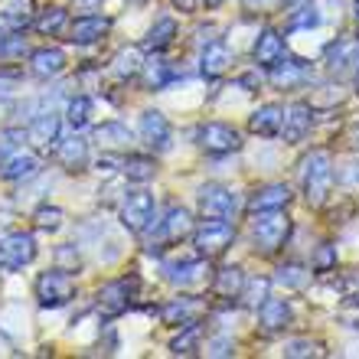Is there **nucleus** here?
Segmentation results:
<instances>
[{"mask_svg": "<svg viewBox=\"0 0 359 359\" xmlns=\"http://www.w3.org/2000/svg\"><path fill=\"white\" fill-rule=\"evenodd\" d=\"M301 189L311 206H323L333 189V161L327 151H311L301 163Z\"/></svg>", "mask_w": 359, "mask_h": 359, "instance_id": "obj_1", "label": "nucleus"}, {"mask_svg": "<svg viewBox=\"0 0 359 359\" xmlns=\"http://www.w3.org/2000/svg\"><path fill=\"white\" fill-rule=\"evenodd\" d=\"M287 236H291V219L284 216V209H268V212H255L252 219V242H255V252L262 255H274L287 245Z\"/></svg>", "mask_w": 359, "mask_h": 359, "instance_id": "obj_2", "label": "nucleus"}, {"mask_svg": "<svg viewBox=\"0 0 359 359\" xmlns=\"http://www.w3.org/2000/svg\"><path fill=\"white\" fill-rule=\"evenodd\" d=\"M193 245L203 258H219L236 245V226L229 219H203L193 229Z\"/></svg>", "mask_w": 359, "mask_h": 359, "instance_id": "obj_3", "label": "nucleus"}, {"mask_svg": "<svg viewBox=\"0 0 359 359\" xmlns=\"http://www.w3.org/2000/svg\"><path fill=\"white\" fill-rule=\"evenodd\" d=\"M36 301L39 307H49V311H56V307H66L72 297H76V278L72 271L66 268H49L36 278Z\"/></svg>", "mask_w": 359, "mask_h": 359, "instance_id": "obj_4", "label": "nucleus"}, {"mask_svg": "<svg viewBox=\"0 0 359 359\" xmlns=\"http://www.w3.org/2000/svg\"><path fill=\"white\" fill-rule=\"evenodd\" d=\"M196 206L206 219H236L238 193L222 187V183H203L196 193Z\"/></svg>", "mask_w": 359, "mask_h": 359, "instance_id": "obj_5", "label": "nucleus"}, {"mask_svg": "<svg viewBox=\"0 0 359 359\" xmlns=\"http://www.w3.org/2000/svg\"><path fill=\"white\" fill-rule=\"evenodd\" d=\"M196 144L209 157H226V154H236L242 147V137L232 124L226 121H206L196 128Z\"/></svg>", "mask_w": 359, "mask_h": 359, "instance_id": "obj_6", "label": "nucleus"}, {"mask_svg": "<svg viewBox=\"0 0 359 359\" xmlns=\"http://www.w3.org/2000/svg\"><path fill=\"white\" fill-rule=\"evenodd\" d=\"M36 258V238L29 232H10L0 238V265L7 271H20Z\"/></svg>", "mask_w": 359, "mask_h": 359, "instance_id": "obj_7", "label": "nucleus"}, {"mask_svg": "<svg viewBox=\"0 0 359 359\" xmlns=\"http://www.w3.org/2000/svg\"><path fill=\"white\" fill-rule=\"evenodd\" d=\"M154 212H157V206H154L151 193L134 189V193H128L121 203V226L128 229V232H144V229L154 222Z\"/></svg>", "mask_w": 359, "mask_h": 359, "instance_id": "obj_8", "label": "nucleus"}, {"mask_svg": "<svg viewBox=\"0 0 359 359\" xmlns=\"http://www.w3.org/2000/svg\"><path fill=\"white\" fill-rule=\"evenodd\" d=\"M137 134H141V141L147 144L151 151H167V147H170V137H173L167 114L157 111V108H147V111H141Z\"/></svg>", "mask_w": 359, "mask_h": 359, "instance_id": "obj_9", "label": "nucleus"}, {"mask_svg": "<svg viewBox=\"0 0 359 359\" xmlns=\"http://www.w3.org/2000/svg\"><path fill=\"white\" fill-rule=\"evenodd\" d=\"M313 124V108L304 102H294L291 108H284V121H281V137L284 144H301L311 134Z\"/></svg>", "mask_w": 359, "mask_h": 359, "instance_id": "obj_10", "label": "nucleus"}, {"mask_svg": "<svg viewBox=\"0 0 359 359\" xmlns=\"http://www.w3.org/2000/svg\"><path fill=\"white\" fill-rule=\"evenodd\" d=\"M134 287H137V281H111V284H104L102 291H98V311H102L104 317H118V313H124L128 307H131Z\"/></svg>", "mask_w": 359, "mask_h": 359, "instance_id": "obj_11", "label": "nucleus"}, {"mask_svg": "<svg viewBox=\"0 0 359 359\" xmlns=\"http://www.w3.org/2000/svg\"><path fill=\"white\" fill-rule=\"evenodd\" d=\"M252 59H255V66H262V69L278 66L281 59H287L284 36L278 33V29H262L258 39H255V46H252Z\"/></svg>", "mask_w": 359, "mask_h": 359, "instance_id": "obj_12", "label": "nucleus"}, {"mask_svg": "<svg viewBox=\"0 0 359 359\" xmlns=\"http://www.w3.org/2000/svg\"><path fill=\"white\" fill-rule=\"evenodd\" d=\"M294 320V307L284 297H268L262 307H258V323L265 333H284Z\"/></svg>", "mask_w": 359, "mask_h": 359, "instance_id": "obj_13", "label": "nucleus"}, {"mask_svg": "<svg viewBox=\"0 0 359 359\" xmlns=\"http://www.w3.org/2000/svg\"><path fill=\"white\" fill-rule=\"evenodd\" d=\"M294 199L291 187L287 183H268V187L255 189L252 199H248V212H268V209H287V203Z\"/></svg>", "mask_w": 359, "mask_h": 359, "instance_id": "obj_14", "label": "nucleus"}, {"mask_svg": "<svg viewBox=\"0 0 359 359\" xmlns=\"http://www.w3.org/2000/svg\"><path fill=\"white\" fill-rule=\"evenodd\" d=\"M56 161L62 170L69 173H82L88 167V141L86 137H79V134H72V137H66V141L56 144Z\"/></svg>", "mask_w": 359, "mask_h": 359, "instance_id": "obj_15", "label": "nucleus"}, {"mask_svg": "<svg viewBox=\"0 0 359 359\" xmlns=\"http://www.w3.org/2000/svg\"><path fill=\"white\" fill-rule=\"evenodd\" d=\"M66 69V53L56 46H43V49H33L29 53V76L36 79H56L59 72Z\"/></svg>", "mask_w": 359, "mask_h": 359, "instance_id": "obj_16", "label": "nucleus"}, {"mask_svg": "<svg viewBox=\"0 0 359 359\" xmlns=\"http://www.w3.org/2000/svg\"><path fill=\"white\" fill-rule=\"evenodd\" d=\"M193 216H189V209L183 206H170L167 209V216L161 219V242H173L180 245L187 236H193Z\"/></svg>", "mask_w": 359, "mask_h": 359, "instance_id": "obj_17", "label": "nucleus"}, {"mask_svg": "<svg viewBox=\"0 0 359 359\" xmlns=\"http://www.w3.org/2000/svg\"><path fill=\"white\" fill-rule=\"evenodd\" d=\"M27 141L33 147H39V151H49L59 141V114H53V111L36 114L27 128Z\"/></svg>", "mask_w": 359, "mask_h": 359, "instance_id": "obj_18", "label": "nucleus"}, {"mask_svg": "<svg viewBox=\"0 0 359 359\" xmlns=\"http://www.w3.org/2000/svg\"><path fill=\"white\" fill-rule=\"evenodd\" d=\"M236 62V53L226 46V43H209L203 49V59H199V69L206 79H222Z\"/></svg>", "mask_w": 359, "mask_h": 359, "instance_id": "obj_19", "label": "nucleus"}, {"mask_svg": "<svg viewBox=\"0 0 359 359\" xmlns=\"http://www.w3.org/2000/svg\"><path fill=\"white\" fill-rule=\"evenodd\" d=\"M281 121H284V108L281 104H262L248 114V131L258 137H278L281 134Z\"/></svg>", "mask_w": 359, "mask_h": 359, "instance_id": "obj_20", "label": "nucleus"}, {"mask_svg": "<svg viewBox=\"0 0 359 359\" xmlns=\"http://www.w3.org/2000/svg\"><path fill=\"white\" fill-rule=\"evenodd\" d=\"M111 29V23L104 17H95V13H88V17H79L72 27H69V39L72 43H79V46H92V43H98V39H104V33Z\"/></svg>", "mask_w": 359, "mask_h": 359, "instance_id": "obj_21", "label": "nucleus"}, {"mask_svg": "<svg viewBox=\"0 0 359 359\" xmlns=\"http://www.w3.org/2000/svg\"><path fill=\"white\" fill-rule=\"evenodd\" d=\"M39 173V157L29 151H17L10 154L7 161H4V167H0V177L4 180H13V183H20V180H29Z\"/></svg>", "mask_w": 359, "mask_h": 359, "instance_id": "obj_22", "label": "nucleus"}, {"mask_svg": "<svg viewBox=\"0 0 359 359\" xmlns=\"http://www.w3.org/2000/svg\"><path fill=\"white\" fill-rule=\"evenodd\" d=\"M199 313H203V304L193 301V297H177L161 311L163 323H173V327H187V323H196Z\"/></svg>", "mask_w": 359, "mask_h": 359, "instance_id": "obj_23", "label": "nucleus"}, {"mask_svg": "<svg viewBox=\"0 0 359 359\" xmlns=\"http://www.w3.org/2000/svg\"><path fill=\"white\" fill-rule=\"evenodd\" d=\"M271 72V86L274 88H281V92H291V88L304 86L307 82V69H304V62H287V59H281L278 66L268 69Z\"/></svg>", "mask_w": 359, "mask_h": 359, "instance_id": "obj_24", "label": "nucleus"}, {"mask_svg": "<svg viewBox=\"0 0 359 359\" xmlns=\"http://www.w3.org/2000/svg\"><path fill=\"white\" fill-rule=\"evenodd\" d=\"M242 284H245V271L236 265L229 268H219L216 278H212V294L222 297V301H236L238 294H242Z\"/></svg>", "mask_w": 359, "mask_h": 359, "instance_id": "obj_25", "label": "nucleus"}, {"mask_svg": "<svg viewBox=\"0 0 359 359\" xmlns=\"http://www.w3.org/2000/svg\"><path fill=\"white\" fill-rule=\"evenodd\" d=\"M359 69V43H333L327 49V69H330L333 76H340L346 69Z\"/></svg>", "mask_w": 359, "mask_h": 359, "instance_id": "obj_26", "label": "nucleus"}, {"mask_svg": "<svg viewBox=\"0 0 359 359\" xmlns=\"http://www.w3.org/2000/svg\"><path fill=\"white\" fill-rule=\"evenodd\" d=\"M206 271L209 268L199 262V258H193V262H177V265H167V281L180 284V287H193V284L206 281Z\"/></svg>", "mask_w": 359, "mask_h": 359, "instance_id": "obj_27", "label": "nucleus"}, {"mask_svg": "<svg viewBox=\"0 0 359 359\" xmlns=\"http://www.w3.org/2000/svg\"><path fill=\"white\" fill-rule=\"evenodd\" d=\"M95 141L102 144L104 151L121 154V151L131 147V131H128L124 124H118V121H108V124H102V128L95 131Z\"/></svg>", "mask_w": 359, "mask_h": 359, "instance_id": "obj_28", "label": "nucleus"}, {"mask_svg": "<svg viewBox=\"0 0 359 359\" xmlns=\"http://www.w3.org/2000/svg\"><path fill=\"white\" fill-rule=\"evenodd\" d=\"M121 173L134 183H147V180L157 177V161L151 154H128L121 161Z\"/></svg>", "mask_w": 359, "mask_h": 359, "instance_id": "obj_29", "label": "nucleus"}, {"mask_svg": "<svg viewBox=\"0 0 359 359\" xmlns=\"http://www.w3.org/2000/svg\"><path fill=\"white\" fill-rule=\"evenodd\" d=\"M141 69H144V56H141V49H121L118 56H114L111 62V76L118 79V82H131L134 76H141Z\"/></svg>", "mask_w": 359, "mask_h": 359, "instance_id": "obj_30", "label": "nucleus"}, {"mask_svg": "<svg viewBox=\"0 0 359 359\" xmlns=\"http://www.w3.org/2000/svg\"><path fill=\"white\" fill-rule=\"evenodd\" d=\"M173 39H177V20L163 17V20H157V23L151 27V33L144 36V49H151V53H163Z\"/></svg>", "mask_w": 359, "mask_h": 359, "instance_id": "obj_31", "label": "nucleus"}, {"mask_svg": "<svg viewBox=\"0 0 359 359\" xmlns=\"http://www.w3.org/2000/svg\"><path fill=\"white\" fill-rule=\"evenodd\" d=\"M66 7L62 4H49L46 10H39V17H33V27H36V33H43V36H56L59 29L66 27Z\"/></svg>", "mask_w": 359, "mask_h": 359, "instance_id": "obj_32", "label": "nucleus"}, {"mask_svg": "<svg viewBox=\"0 0 359 359\" xmlns=\"http://www.w3.org/2000/svg\"><path fill=\"white\" fill-rule=\"evenodd\" d=\"M199 340H203V327H199V320L187 323V327L170 340V353L173 356H193V353H199Z\"/></svg>", "mask_w": 359, "mask_h": 359, "instance_id": "obj_33", "label": "nucleus"}, {"mask_svg": "<svg viewBox=\"0 0 359 359\" xmlns=\"http://www.w3.org/2000/svg\"><path fill=\"white\" fill-rule=\"evenodd\" d=\"M29 23H33V13H29L27 0H17V4H10L7 10H0V27H7L10 33H23Z\"/></svg>", "mask_w": 359, "mask_h": 359, "instance_id": "obj_34", "label": "nucleus"}, {"mask_svg": "<svg viewBox=\"0 0 359 359\" xmlns=\"http://www.w3.org/2000/svg\"><path fill=\"white\" fill-rule=\"evenodd\" d=\"M337 262H340V252L333 242H320V245L313 248L311 255V274H330L337 271Z\"/></svg>", "mask_w": 359, "mask_h": 359, "instance_id": "obj_35", "label": "nucleus"}, {"mask_svg": "<svg viewBox=\"0 0 359 359\" xmlns=\"http://www.w3.org/2000/svg\"><path fill=\"white\" fill-rule=\"evenodd\" d=\"M268 291H271V278H245V284H242V304L245 307H262V304L268 301Z\"/></svg>", "mask_w": 359, "mask_h": 359, "instance_id": "obj_36", "label": "nucleus"}, {"mask_svg": "<svg viewBox=\"0 0 359 359\" xmlns=\"http://www.w3.org/2000/svg\"><path fill=\"white\" fill-rule=\"evenodd\" d=\"M170 79H173V72H170V62L167 59H151V62H144V86L147 88H167L170 86Z\"/></svg>", "mask_w": 359, "mask_h": 359, "instance_id": "obj_37", "label": "nucleus"}, {"mask_svg": "<svg viewBox=\"0 0 359 359\" xmlns=\"http://www.w3.org/2000/svg\"><path fill=\"white\" fill-rule=\"evenodd\" d=\"M92 111H95V104L88 95H76L72 102L66 104V121L76 128V131H82L88 121H92Z\"/></svg>", "mask_w": 359, "mask_h": 359, "instance_id": "obj_38", "label": "nucleus"}, {"mask_svg": "<svg viewBox=\"0 0 359 359\" xmlns=\"http://www.w3.org/2000/svg\"><path fill=\"white\" fill-rule=\"evenodd\" d=\"M323 343L317 340H291V343H284V356L287 359H320L323 356Z\"/></svg>", "mask_w": 359, "mask_h": 359, "instance_id": "obj_39", "label": "nucleus"}, {"mask_svg": "<svg viewBox=\"0 0 359 359\" xmlns=\"http://www.w3.org/2000/svg\"><path fill=\"white\" fill-rule=\"evenodd\" d=\"M62 219H66V212L59 206H39L36 212H33V226L43 229V232H56V229L62 226Z\"/></svg>", "mask_w": 359, "mask_h": 359, "instance_id": "obj_40", "label": "nucleus"}, {"mask_svg": "<svg viewBox=\"0 0 359 359\" xmlns=\"http://www.w3.org/2000/svg\"><path fill=\"white\" fill-rule=\"evenodd\" d=\"M274 278H278V284H284V287L301 291V287H307V281H311V271H304L301 265H281Z\"/></svg>", "mask_w": 359, "mask_h": 359, "instance_id": "obj_41", "label": "nucleus"}, {"mask_svg": "<svg viewBox=\"0 0 359 359\" xmlns=\"http://www.w3.org/2000/svg\"><path fill=\"white\" fill-rule=\"evenodd\" d=\"M317 23H320V10L317 7H297L291 17H287V29H291V33L311 29V27H317Z\"/></svg>", "mask_w": 359, "mask_h": 359, "instance_id": "obj_42", "label": "nucleus"}, {"mask_svg": "<svg viewBox=\"0 0 359 359\" xmlns=\"http://www.w3.org/2000/svg\"><path fill=\"white\" fill-rule=\"evenodd\" d=\"M27 53V39L20 36V33H10V36L0 39V59L4 62H10V59H20Z\"/></svg>", "mask_w": 359, "mask_h": 359, "instance_id": "obj_43", "label": "nucleus"}, {"mask_svg": "<svg viewBox=\"0 0 359 359\" xmlns=\"http://www.w3.org/2000/svg\"><path fill=\"white\" fill-rule=\"evenodd\" d=\"M337 317H340L343 327L359 330V297H343L340 307H337Z\"/></svg>", "mask_w": 359, "mask_h": 359, "instance_id": "obj_44", "label": "nucleus"}, {"mask_svg": "<svg viewBox=\"0 0 359 359\" xmlns=\"http://www.w3.org/2000/svg\"><path fill=\"white\" fill-rule=\"evenodd\" d=\"M203 353H206V356H236V343L229 340V337H212Z\"/></svg>", "mask_w": 359, "mask_h": 359, "instance_id": "obj_45", "label": "nucleus"}, {"mask_svg": "<svg viewBox=\"0 0 359 359\" xmlns=\"http://www.w3.org/2000/svg\"><path fill=\"white\" fill-rule=\"evenodd\" d=\"M343 183H346V187L350 189H359V163H346V167H343Z\"/></svg>", "mask_w": 359, "mask_h": 359, "instance_id": "obj_46", "label": "nucleus"}, {"mask_svg": "<svg viewBox=\"0 0 359 359\" xmlns=\"http://www.w3.org/2000/svg\"><path fill=\"white\" fill-rule=\"evenodd\" d=\"M56 258H59V262H72V268H79V252H76V248H59Z\"/></svg>", "mask_w": 359, "mask_h": 359, "instance_id": "obj_47", "label": "nucleus"}, {"mask_svg": "<svg viewBox=\"0 0 359 359\" xmlns=\"http://www.w3.org/2000/svg\"><path fill=\"white\" fill-rule=\"evenodd\" d=\"M173 7H177L180 13H193V10H196V0H173Z\"/></svg>", "mask_w": 359, "mask_h": 359, "instance_id": "obj_48", "label": "nucleus"}, {"mask_svg": "<svg viewBox=\"0 0 359 359\" xmlns=\"http://www.w3.org/2000/svg\"><path fill=\"white\" fill-rule=\"evenodd\" d=\"M222 4H226V0H203V7L206 10H216V7H222Z\"/></svg>", "mask_w": 359, "mask_h": 359, "instance_id": "obj_49", "label": "nucleus"}, {"mask_svg": "<svg viewBox=\"0 0 359 359\" xmlns=\"http://www.w3.org/2000/svg\"><path fill=\"white\" fill-rule=\"evenodd\" d=\"M350 141H353V151H359V124L353 128V134H350Z\"/></svg>", "mask_w": 359, "mask_h": 359, "instance_id": "obj_50", "label": "nucleus"}, {"mask_svg": "<svg viewBox=\"0 0 359 359\" xmlns=\"http://www.w3.org/2000/svg\"><path fill=\"white\" fill-rule=\"evenodd\" d=\"M353 23H356V33H359V0H356V7H353Z\"/></svg>", "mask_w": 359, "mask_h": 359, "instance_id": "obj_51", "label": "nucleus"}, {"mask_svg": "<svg viewBox=\"0 0 359 359\" xmlns=\"http://www.w3.org/2000/svg\"><path fill=\"white\" fill-rule=\"evenodd\" d=\"M255 4H258V7H265L268 0H245V7H255Z\"/></svg>", "mask_w": 359, "mask_h": 359, "instance_id": "obj_52", "label": "nucleus"}, {"mask_svg": "<svg viewBox=\"0 0 359 359\" xmlns=\"http://www.w3.org/2000/svg\"><path fill=\"white\" fill-rule=\"evenodd\" d=\"M353 88H356V95H359V69H356V82H353Z\"/></svg>", "mask_w": 359, "mask_h": 359, "instance_id": "obj_53", "label": "nucleus"}, {"mask_svg": "<svg viewBox=\"0 0 359 359\" xmlns=\"http://www.w3.org/2000/svg\"><path fill=\"white\" fill-rule=\"evenodd\" d=\"M281 4H301V0H281Z\"/></svg>", "mask_w": 359, "mask_h": 359, "instance_id": "obj_54", "label": "nucleus"}, {"mask_svg": "<svg viewBox=\"0 0 359 359\" xmlns=\"http://www.w3.org/2000/svg\"><path fill=\"white\" fill-rule=\"evenodd\" d=\"M134 4H151V0H134Z\"/></svg>", "mask_w": 359, "mask_h": 359, "instance_id": "obj_55", "label": "nucleus"}]
</instances>
